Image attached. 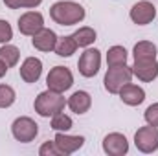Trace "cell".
Instances as JSON below:
<instances>
[{"label":"cell","mask_w":158,"mask_h":156,"mask_svg":"<svg viewBox=\"0 0 158 156\" xmlns=\"http://www.w3.org/2000/svg\"><path fill=\"white\" fill-rule=\"evenodd\" d=\"M85 15H86L85 7L79 2H74V0H59L50 7V17L59 26L79 24V22H83Z\"/></svg>","instance_id":"6da1fadb"},{"label":"cell","mask_w":158,"mask_h":156,"mask_svg":"<svg viewBox=\"0 0 158 156\" xmlns=\"http://www.w3.org/2000/svg\"><path fill=\"white\" fill-rule=\"evenodd\" d=\"M66 107V99L63 97V94L59 92H53V90H44L40 92L39 96L35 97V103H33V109L40 117H52L59 112H63Z\"/></svg>","instance_id":"7a4b0ae2"},{"label":"cell","mask_w":158,"mask_h":156,"mask_svg":"<svg viewBox=\"0 0 158 156\" xmlns=\"http://www.w3.org/2000/svg\"><path fill=\"white\" fill-rule=\"evenodd\" d=\"M132 81V68L127 66V64H121V66H109L107 74H105V90L109 94H118L119 90Z\"/></svg>","instance_id":"3957f363"},{"label":"cell","mask_w":158,"mask_h":156,"mask_svg":"<svg viewBox=\"0 0 158 156\" xmlns=\"http://www.w3.org/2000/svg\"><path fill=\"white\" fill-rule=\"evenodd\" d=\"M46 84H48L50 90L63 94V92H66V90L72 88V84H74V74L66 66H55V68H52L48 72Z\"/></svg>","instance_id":"277c9868"},{"label":"cell","mask_w":158,"mask_h":156,"mask_svg":"<svg viewBox=\"0 0 158 156\" xmlns=\"http://www.w3.org/2000/svg\"><path fill=\"white\" fill-rule=\"evenodd\" d=\"M11 134L17 142L20 143H30L35 140V136L39 134V125L35 123V119L28 116L17 117L11 125Z\"/></svg>","instance_id":"5b68a950"},{"label":"cell","mask_w":158,"mask_h":156,"mask_svg":"<svg viewBox=\"0 0 158 156\" xmlns=\"http://www.w3.org/2000/svg\"><path fill=\"white\" fill-rule=\"evenodd\" d=\"M134 145L140 153H145V154L158 151V127H153V125L140 127L134 134Z\"/></svg>","instance_id":"8992f818"},{"label":"cell","mask_w":158,"mask_h":156,"mask_svg":"<svg viewBox=\"0 0 158 156\" xmlns=\"http://www.w3.org/2000/svg\"><path fill=\"white\" fill-rule=\"evenodd\" d=\"M77 68L83 77H94L101 68V51L96 48H86L79 57Z\"/></svg>","instance_id":"52a82bcc"},{"label":"cell","mask_w":158,"mask_h":156,"mask_svg":"<svg viewBox=\"0 0 158 156\" xmlns=\"http://www.w3.org/2000/svg\"><path fill=\"white\" fill-rule=\"evenodd\" d=\"M131 20L138 26H145V24H151L156 17V7L149 2V0H140L136 2L132 7H131V13H129Z\"/></svg>","instance_id":"ba28073f"},{"label":"cell","mask_w":158,"mask_h":156,"mask_svg":"<svg viewBox=\"0 0 158 156\" xmlns=\"http://www.w3.org/2000/svg\"><path fill=\"white\" fill-rule=\"evenodd\" d=\"M42 28H44V17L39 11H26L24 15L19 17V31L22 35L33 37Z\"/></svg>","instance_id":"9c48e42d"},{"label":"cell","mask_w":158,"mask_h":156,"mask_svg":"<svg viewBox=\"0 0 158 156\" xmlns=\"http://www.w3.org/2000/svg\"><path fill=\"white\" fill-rule=\"evenodd\" d=\"M103 153L109 156H123L129 153V142L125 134L110 132L103 138Z\"/></svg>","instance_id":"30bf717a"},{"label":"cell","mask_w":158,"mask_h":156,"mask_svg":"<svg viewBox=\"0 0 158 156\" xmlns=\"http://www.w3.org/2000/svg\"><path fill=\"white\" fill-rule=\"evenodd\" d=\"M132 76L138 77L143 83H153L158 77V61L156 59H147V61H134Z\"/></svg>","instance_id":"8fae6325"},{"label":"cell","mask_w":158,"mask_h":156,"mask_svg":"<svg viewBox=\"0 0 158 156\" xmlns=\"http://www.w3.org/2000/svg\"><path fill=\"white\" fill-rule=\"evenodd\" d=\"M53 140H55V143H57L63 156L74 154L76 151H79L85 145V136H70L66 132H57Z\"/></svg>","instance_id":"7c38bea8"},{"label":"cell","mask_w":158,"mask_h":156,"mask_svg":"<svg viewBox=\"0 0 158 156\" xmlns=\"http://www.w3.org/2000/svg\"><path fill=\"white\" fill-rule=\"evenodd\" d=\"M19 72H20V77L24 83H30V84L37 83L42 76V61L37 57H26L24 63L20 64Z\"/></svg>","instance_id":"4fadbf2b"},{"label":"cell","mask_w":158,"mask_h":156,"mask_svg":"<svg viewBox=\"0 0 158 156\" xmlns=\"http://www.w3.org/2000/svg\"><path fill=\"white\" fill-rule=\"evenodd\" d=\"M119 99L129 105V107H138L145 101V90L138 84H132V83H127L121 90L118 92Z\"/></svg>","instance_id":"5bb4252c"},{"label":"cell","mask_w":158,"mask_h":156,"mask_svg":"<svg viewBox=\"0 0 158 156\" xmlns=\"http://www.w3.org/2000/svg\"><path fill=\"white\" fill-rule=\"evenodd\" d=\"M57 33L53 30H48V28H42L40 31H37L31 39V44L35 50L39 51H53L55 50V44H57Z\"/></svg>","instance_id":"9a60e30c"},{"label":"cell","mask_w":158,"mask_h":156,"mask_svg":"<svg viewBox=\"0 0 158 156\" xmlns=\"http://www.w3.org/2000/svg\"><path fill=\"white\" fill-rule=\"evenodd\" d=\"M66 105H68V109H70L72 112H76V114H85V112H88L90 107H92V96H90L88 92H85V90H77V92H74V94L68 97Z\"/></svg>","instance_id":"2e32d148"},{"label":"cell","mask_w":158,"mask_h":156,"mask_svg":"<svg viewBox=\"0 0 158 156\" xmlns=\"http://www.w3.org/2000/svg\"><path fill=\"white\" fill-rule=\"evenodd\" d=\"M156 44L151 40H140L132 48V57L134 61H147V59H156Z\"/></svg>","instance_id":"e0dca14e"},{"label":"cell","mask_w":158,"mask_h":156,"mask_svg":"<svg viewBox=\"0 0 158 156\" xmlns=\"http://www.w3.org/2000/svg\"><path fill=\"white\" fill-rule=\"evenodd\" d=\"M77 42L74 40L72 35H64V37H59L57 39V44H55V53L59 55V57H70V55H74L76 53V50H77Z\"/></svg>","instance_id":"ac0fdd59"},{"label":"cell","mask_w":158,"mask_h":156,"mask_svg":"<svg viewBox=\"0 0 158 156\" xmlns=\"http://www.w3.org/2000/svg\"><path fill=\"white\" fill-rule=\"evenodd\" d=\"M72 37L74 40L77 42L79 48H88V46H92L94 44V40H96V30L94 28H88V26H83V28H79L76 33H72Z\"/></svg>","instance_id":"d6986e66"},{"label":"cell","mask_w":158,"mask_h":156,"mask_svg":"<svg viewBox=\"0 0 158 156\" xmlns=\"http://www.w3.org/2000/svg\"><path fill=\"white\" fill-rule=\"evenodd\" d=\"M0 59L9 66V68H13L17 63H19V59H20V50L17 48V46H13V44H2L0 46Z\"/></svg>","instance_id":"ffe728a7"},{"label":"cell","mask_w":158,"mask_h":156,"mask_svg":"<svg viewBox=\"0 0 158 156\" xmlns=\"http://www.w3.org/2000/svg\"><path fill=\"white\" fill-rule=\"evenodd\" d=\"M107 64L109 66H121L127 64V50L123 46H110L107 51Z\"/></svg>","instance_id":"44dd1931"},{"label":"cell","mask_w":158,"mask_h":156,"mask_svg":"<svg viewBox=\"0 0 158 156\" xmlns=\"http://www.w3.org/2000/svg\"><path fill=\"white\" fill-rule=\"evenodd\" d=\"M50 125H52V129H53L55 132H68V130L72 129L74 121H72V117L66 116L64 112H59V114L52 116V121H50Z\"/></svg>","instance_id":"7402d4cb"},{"label":"cell","mask_w":158,"mask_h":156,"mask_svg":"<svg viewBox=\"0 0 158 156\" xmlns=\"http://www.w3.org/2000/svg\"><path fill=\"white\" fill-rule=\"evenodd\" d=\"M17 99L15 90L9 84H0V109H9Z\"/></svg>","instance_id":"603a6c76"},{"label":"cell","mask_w":158,"mask_h":156,"mask_svg":"<svg viewBox=\"0 0 158 156\" xmlns=\"http://www.w3.org/2000/svg\"><path fill=\"white\" fill-rule=\"evenodd\" d=\"M39 154L40 156H63L61 151H59V147H57V143H55V140L44 142L39 147Z\"/></svg>","instance_id":"cb8c5ba5"},{"label":"cell","mask_w":158,"mask_h":156,"mask_svg":"<svg viewBox=\"0 0 158 156\" xmlns=\"http://www.w3.org/2000/svg\"><path fill=\"white\" fill-rule=\"evenodd\" d=\"M13 39V28L7 20L0 18V44H6Z\"/></svg>","instance_id":"d4e9b609"},{"label":"cell","mask_w":158,"mask_h":156,"mask_svg":"<svg viewBox=\"0 0 158 156\" xmlns=\"http://www.w3.org/2000/svg\"><path fill=\"white\" fill-rule=\"evenodd\" d=\"M143 117L147 121V125H153V127H158V103H153L145 109L143 112Z\"/></svg>","instance_id":"484cf974"},{"label":"cell","mask_w":158,"mask_h":156,"mask_svg":"<svg viewBox=\"0 0 158 156\" xmlns=\"http://www.w3.org/2000/svg\"><path fill=\"white\" fill-rule=\"evenodd\" d=\"M42 4V0H20V7H28V9H35Z\"/></svg>","instance_id":"4316f807"},{"label":"cell","mask_w":158,"mask_h":156,"mask_svg":"<svg viewBox=\"0 0 158 156\" xmlns=\"http://www.w3.org/2000/svg\"><path fill=\"white\" fill-rule=\"evenodd\" d=\"M4 4L9 9H20V0H4Z\"/></svg>","instance_id":"83f0119b"},{"label":"cell","mask_w":158,"mask_h":156,"mask_svg":"<svg viewBox=\"0 0 158 156\" xmlns=\"http://www.w3.org/2000/svg\"><path fill=\"white\" fill-rule=\"evenodd\" d=\"M7 70H9V66H7V64H6V63L0 59V79H2L4 76H6V74H7Z\"/></svg>","instance_id":"f1b7e54d"}]
</instances>
